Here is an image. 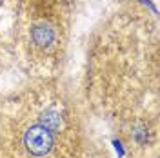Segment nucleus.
<instances>
[{
  "instance_id": "obj_1",
  "label": "nucleus",
  "mask_w": 160,
  "mask_h": 158,
  "mask_svg": "<svg viewBox=\"0 0 160 158\" xmlns=\"http://www.w3.org/2000/svg\"><path fill=\"white\" fill-rule=\"evenodd\" d=\"M26 144L33 155H44L51 146V135L48 129L35 127L26 135Z\"/></svg>"
},
{
  "instance_id": "obj_2",
  "label": "nucleus",
  "mask_w": 160,
  "mask_h": 158,
  "mask_svg": "<svg viewBox=\"0 0 160 158\" xmlns=\"http://www.w3.org/2000/svg\"><path fill=\"white\" fill-rule=\"evenodd\" d=\"M33 38H35V42L38 46H48L53 40V31L49 27H46V26H40V27H37L33 31Z\"/></svg>"
}]
</instances>
